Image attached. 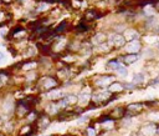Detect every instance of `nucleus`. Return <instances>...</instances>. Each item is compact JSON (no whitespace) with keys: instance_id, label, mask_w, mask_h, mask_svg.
Segmentation results:
<instances>
[{"instance_id":"nucleus-1","label":"nucleus","mask_w":159,"mask_h":136,"mask_svg":"<svg viewBox=\"0 0 159 136\" xmlns=\"http://www.w3.org/2000/svg\"><path fill=\"white\" fill-rule=\"evenodd\" d=\"M40 85H41L45 90H51V89H54L57 85V83H56V80L54 79V77L46 76V77H44L41 81H40Z\"/></svg>"},{"instance_id":"nucleus-2","label":"nucleus","mask_w":159,"mask_h":136,"mask_svg":"<svg viewBox=\"0 0 159 136\" xmlns=\"http://www.w3.org/2000/svg\"><path fill=\"white\" fill-rule=\"evenodd\" d=\"M139 50H141V43L137 41V40H133V41H131V43L127 45V51H128V52L135 54V52H138Z\"/></svg>"},{"instance_id":"nucleus-3","label":"nucleus","mask_w":159,"mask_h":136,"mask_svg":"<svg viewBox=\"0 0 159 136\" xmlns=\"http://www.w3.org/2000/svg\"><path fill=\"white\" fill-rule=\"evenodd\" d=\"M111 40H112V43H113L114 45H117V46H122V45L124 44V37L121 36L119 34L113 35V36L111 37Z\"/></svg>"},{"instance_id":"nucleus-4","label":"nucleus","mask_w":159,"mask_h":136,"mask_svg":"<svg viewBox=\"0 0 159 136\" xmlns=\"http://www.w3.org/2000/svg\"><path fill=\"white\" fill-rule=\"evenodd\" d=\"M112 81H113L112 76H105V77H101V79L98 80V85L99 86H106V85H109Z\"/></svg>"},{"instance_id":"nucleus-5","label":"nucleus","mask_w":159,"mask_h":136,"mask_svg":"<svg viewBox=\"0 0 159 136\" xmlns=\"http://www.w3.org/2000/svg\"><path fill=\"white\" fill-rule=\"evenodd\" d=\"M138 57H139V55H137V54H129V55L124 56V61H126V64H133L134 61L138 60Z\"/></svg>"},{"instance_id":"nucleus-6","label":"nucleus","mask_w":159,"mask_h":136,"mask_svg":"<svg viewBox=\"0 0 159 136\" xmlns=\"http://www.w3.org/2000/svg\"><path fill=\"white\" fill-rule=\"evenodd\" d=\"M78 101L81 103L82 105H86V104L90 101V94H87V92H82L81 95L78 96Z\"/></svg>"},{"instance_id":"nucleus-7","label":"nucleus","mask_w":159,"mask_h":136,"mask_svg":"<svg viewBox=\"0 0 159 136\" xmlns=\"http://www.w3.org/2000/svg\"><path fill=\"white\" fill-rule=\"evenodd\" d=\"M107 66H108L111 70H118L122 65H121V63H119L118 60H111V61H108Z\"/></svg>"},{"instance_id":"nucleus-8","label":"nucleus","mask_w":159,"mask_h":136,"mask_svg":"<svg viewBox=\"0 0 159 136\" xmlns=\"http://www.w3.org/2000/svg\"><path fill=\"white\" fill-rule=\"evenodd\" d=\"M105 39H106V36H105L103 34H97V35L92 39V43H93V44H99V45H101Z\"/></svg>"},{"instance_id":"nucleus-9","label":"nucleus","mask_w":159,"mask_h":136,"mask_svg":"<svg viewBox=\"0 0 159 136\" xmlns=\"http://www.w3.org/2000/svg\"><path fill=\"white\" fill-rule=\"evenodd\" d=\"M126 36H127V39H129L131 41H133V40H137L138 39V34L135 33V31H133V30H131V31H127V34H126Z\"/></svg>"},{"instance_id":"nucleus-10","label":"nucleus","mask_w":159,"mask_h":136,"mask_svg":"<svg viewBox=\"0 0 159 136\" xmlns=\"http://www.w3.org/2000/svg\"><path fill=\"white\" fill-rule=\"evenodd\" d=\"M144 81V75L143 74H135L134 75V79H133V83L134 84H139V83H143Z\"/></svg>"},{"instance_id":"nucleus-11","label":"nucleus","mask_w":159,"mask_h":136,"mask_svg":"<svg viewBox=\"0 0 159 136\" xmlns=\"http://www.w3.org/2000/svg\"><path fill=\"white\" fill-rule=\"evenodd\" d=\"M141 109H142V105H139V104H133V105L128 106L129 111H135V112H139V110H141Z\"/></svg>"},{"instance_id":"nucleus-12","label":"nucleus","mask_w":159,"mask_h":136,"mask_svg":"<svg viewBox=\"0 0 159 136\" xmlns=\"http://www.w3.org/2000/svg\"><path fill=\"white\" fill-rule=\"evenodd\" d=\"M119 90H122V85H119V84H117V83H114V84H112V85L109 86V91H111V92H113V91H119Z\"/></svg>"},{"instance_id":"nucleus-13","label":"nucleus","mask_w":159,"mask_h":136,"mask_svg":"<svg viewBox=\"0 0 159 136\" xmlns=\"http://www.w3.org/2000/svg\"><path fill=\"white\" fill-rule=\"evenodd\" d=\"M117 71H118L119 74H121L122 76H126V75H127V69H126V68H123V66H121V68H119Z\"/></svg>"},{"instance_id":"nucleus-14","label":"nucleus","mask_w":159,"mask_h":136,"mask_svg":"<svg viewBox=\"0 0 159 136\" xmlns=\"http://www.w3.org/2000/svg\"><path fill=\"white\" fill-rule=\"evenodd\" d=\"M34 66H36L35 63H29V65H24L23 68H24L25 70H28V69H31V68H34Z\"/></svg>"},{"instance_id":"nucleus-15","label":"nucleus","mask_w":159,"mask_h":136,"mask_svg":"<svg viewBox=\"0 0 159 136\" xmlns=\"http://www.w3.org/2000/svg\"><path fill=\"white\" fill-rule=\"evenodd\" d=\"M87 132H88V135L94 136V129H93V127H88V129H87Z\"/></svg>"},{"instance_id":"nucleus-16","label":"nucleus","mask_w":159,"mask_h":136,"mask_svg":"<svg viewBox=\"0 0 159 136\" xmlns=\"http://www.w3.org/2000/svg\"><path fill=\"white\" fill-rule=\"evenodd\" d=\"M47 6H49V5H46V4H44V5H41V6H40V8H39V10H45V9H47Z\"/></svg>"},{"instance_id":"nucleus-17","label":"nucleus","mask_w":159,"mask_h":136,"mask_svg":"<svg viewBox=\"0 0 159 136\" xmlns=\"http://www.w3.org/2000/svg\"><path fill=\"white\" fill-rule=\"evenodd\" d=\"M4 57H5V54H4V52H2V51H0V61H2V60L4 59Z\"/></svg>"},{"instance_id":"nucleus-18","label":"nucleus","mask_w":159,"mask_h":136,"mask_svg":"<svg viewBox=\"0 0 159 136\" xmlns=\"http://www.w3.org/2000/svg\"><path fill=\"white\" fill-rule=\"evenodd\" d=\"M4 2H5V3H10V2H11V0H4Z\"/></svg>"},{"instance_id":"nucleus-19","label":"nucleus","mask_w":159,"mask_h":136,"mask_svg":"<svg viewBox=\"0 0 159 136\" xmlns=\"http://www.w3.org/2000/svg\"><path fill=\"white\" fill-rule=\"evenodd\" d=\"M158 46H159V43H158Z\"/></svg>"}]
</instances>
